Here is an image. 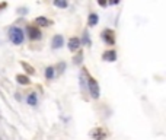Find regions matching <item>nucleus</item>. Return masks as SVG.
Segmentation results:
<instances>
[{
    "label": "nucleus",
    "mask_w": 166,
    "mask_h": 140,
    "mask_svg": "<svg viewBox=\"0 0 166 140\" xmlns=\"http://www.w3.org/2000/svg\"><path fill=\"white\" fill-rule=\"evenodd\" d=\"M9 38L13 44H22L23 42V38H25V35H23V31L21 28H18V26H12L9 29Z\"/></svg>",
    "instance_id": "f257e3e1"
},
{
    "label": "nucleus",
    "mask_w": 166,
    "mask_h": 140,
    "mask_svg": "<svg viewBox=\"0 0 166 140\" xmlns=\"http://www.w3.org/2000/svg\"><path fill=\"white\" fill-rule=\"evenodd\" d=\"M89 90H90V95H92V98H99V85H98V82L95 80V79L89 78Z\"/></svg>",
    "instance_id": "f03ea898"
},
{
    "label": "nucleus",
    "mask_w": 166,
    "mask_h": 140,
    "mask_svg": "<svg viewBox=\"0 0 166 140\" xmlns=\"http://www.w3.org/2000/svg\"><path fill=\"white\" fill-rule=\"evenodd\" d=\"M102 38L105 39L109 45L115 44V37H114V31H112V29H105V31L102 32Z\"/></svg>",
    "instance_id": "7ed1b4c3"
},
{
    "label": "nucleus",
    "mask_w": 166,
    "mask_h": 140,
    "mask_svg": "<svg viewBox=\"0 0 166 140\" xmlns=\"http://www.w3.org/2000/svg\"><path fill=\"white\" fill-rule=\"evenodd\" d=\"M28 35L31 39H38L41 38V32H39L38 26H28Z\"/></svg>",
    "instance_id": "20e7f679"
},
{
    "label": "nucleus",
    "mask_w": 166,
    "mask_h": 140,
    "mask_svg": "<svg viewBox=\"0 0 166 140\" xmlns=\"http://www.w3.org/2000/svg\"><path fill=\"white\" fill-rule=\"evenodd\" d=\"M69 48H70V50L72 51H76L79 48V47H80V39L79 38H76V37H74V38H70L69 39Z\"/></svg>",
    "instance_id": "39448f33"
},
{
    "label": "nucleus",
    "mask_w": 166,
    "mask_h": 140,
    "mask_svg": "<svg viewBox=\"0 0 166 140\" xmlns=\"http://www.w3.org/2000/svg\"><path fill=\"white\" fill-rule=\"evenodd\" d=\"M92 136L96 140H104L106 137V131L104 129H96L95 131H92Z\"/></svg>",
    "instance_id": "423d86ee"
},
{
    "label": "nucleus",
    "mask_w": 166,
    "mask_h": 140,
    "mask_svg": "<svg viewBox=\"0 0 166 140\" xmlns=\"http://www.w3.org/2000/svg\"><path fill=\"white\" fill-rule=\"evenodd\" d=\"M63 42H64L63 35H55L54 38H53V48H60V47H63Z\"/></svg>",
    "instance_id": "0eeeda50"
},
{
    "label": "nucleus",
    "mask_w": 166,
    "mask_h": 140,
    "mask_svg": "<svg viewBox=\"0 0 166 140\" xmlns=\"http://www.w3.org/2000/svg\"><path fill=\"white\" fill-rule=\"evenodd\" d=\"M104 60H106V62H115L117 60V53L114 50L106 51L105 54H104Z\"/></svg>",
    "instance_id": "6e6552de"
},
{
    "label": "nucleus",
    "mask_w": 166,
    "mask_h": 140,
    "mask_svg": "<svg viewBox=\"0 0 166 140\" xmlns=\"http://www.w3.org/2000/svg\"><path fill=\"white\" fill-rule=\"evenodd\" d=\"M98 21H99V16L96 15V13H90L88 18V23L89 26H95L96 23H98Z\"/></svg>",
    "instance_id": "1a4fd4ad"
},
{
    "label": "nucleus",
    "mask_w": 166,
    "mask_h": 140,
    "mask_svg": "<svg viewBox=\"0 0 166 140\" xmlns=\"http://www.w3.org/2000/svg\"><path fill=\"white\" fill-rule=\"evenodd\" d=\"M35 22L38 23V25H41V26H48V25H51L50 19H47V18H44V16H38L35 19Z\"/></svg>",
    "instance_id": "9d476101"
},
{
    "label": "nucleus",
    "mask_w": 166,
    "mask_h": 140,
    "mask_svg": "<svg viewBox=\"0 0 166 140\" xmlns=\"http://www.w3.org/2000/svg\"><path fill=\"white\" fill-rule=\"evenodd\" d=\"M16 80L21 85H29V78H28V76H25V74H18Z\"/></svg>",
    "instance_id": "9b49d317"
},
{
    "label": "nucleus",
    "mask_w": 166,
    "mask_h": 140,
    "mask_svg": "<svg viewBox=\"0 0 166 140\" xmlns=\"http://www.w3.org/2000/svg\"><path fill=\"white\" fill-rule=\"evenodd\" d=\"M26 102L29 105H37V95H35V94H31V95L26 98Z\"/></svg>",
    "instance_id": "f8f14e48"
},
{
    "label": "nucleus",
    "mask_w": 166,
    "mask_h": 140,
    "mask_svg": "<svg viewBox=\"0 0 166 140\" xmlns=\"http://www.w3.org/2000/svg\"><path fill=\"white\" fill-rule=\"evenodd\" d=\"M45 78H47V79H53V78H54V67H47V69H45Z\"/></svg>",
    "instance_id": "ddd939ff"
},
{
    "label": "nucleus",
    "mask_w": 166,
    "mask_h": 140,
    "mask_svg": "<svg viewBox=\"0 0 166 140\" xmlns=\"http://www.w3.org/2000/svg\"><path fill=\"white\" fill-rule=\"evenodd\" d=\"M54 5L57 7H67V2H60V0H55Z\"/></svg>",
    "instance_id": "4468645a"
},
{
    "label": "nucleus",
    "mask_w": 166,
    "mask_h": 140,
    "mask_svg": "<svg viewBox=\"0 0 166 140\" xmlns=\"http://www.w3.org/2000/svg\"><path fill=\"white\" fill-rule=\"evenodd\" d=\"M83 42H85L86 45H90V39H89L88 34H85V37H83Z\"/></svg>",
    "instance_id": "2eb2a0df"
}]
</instances>
